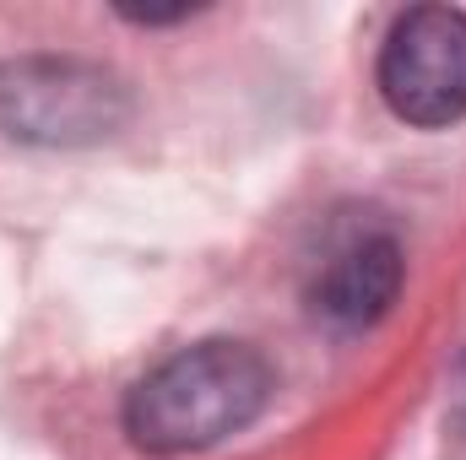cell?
<instances>
[{
  "mask_svg": "<svg viewBox=\"0 0 466 460\" xmlns=\"http://www.w3.org/2000/svg\"><path fill=\"white\" fill-rule=\"evenodd\" d=\"M271 401V363L244 342H196L125 395V434L147 455L212 450Z\"/></svg>",
  "mask_w": 466,
  "mask_h": 460,
  "instance_id": "cell-1",
  "label": "cell"
},
{
  "mask_svg": "<svg viewBox=\"0 0 466 460\" xmlns=\"http://www.w3.org/2000/svg\"><path fill=\"white\" fill-rule=\"evenodd\" d=\"M130 98L104 65L27 55L0 65V135L33 146H87L115 135Z\"/></svg>",
  "mask_w": 466,
  "mask_h": 460,
  "instance_id": "cell-2",
  "label": "cell"
},
{
  "mask_svg": "<svg viewBox=\"0 0 466 460\" xmlns=\"http://www.w3.org/2000/svg\"><path fill=\"white\" fill-rule=\"evenodd\" d=\"M380 93L407 125H451L466 115V16L451 5L407 11L380 49Z\"/></svg>",
  "mask_w": 466,
  "mask_h": 460,
  "instance_id": "cell-3",
  "label": "cell"
},
{
  "mask_svg": "<svg viewBox=\"0 0 466 460\" xmlns=\"http://www.w3.org/2000/svg\"><path fill=\"white\" fill-rule=\"evenodd\" d=\"M401 276H407V260L390 233H352L326 255V265L309 287V304L337 331H363V325L385 320V309L401 293Z\"/></svg>",
  "mask_w": 466,
  "mask_h": 460,
  "instance_id": "cell-4",
  "label": "cell"
}]
</instances>
